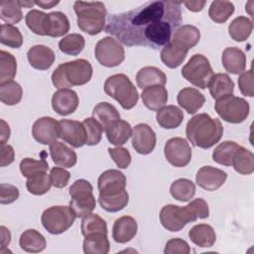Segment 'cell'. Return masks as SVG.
<instances>
[{"mask_svg":"<svg viewBox=\"0 0 254 254\" xmlns=\"http://www.w3.org/2000/svg\"><path fill=\"white\" fill-rule=\"evenodd\" d=\"M0 234H1V249L0 252H2L10 243L11 241V233L8 228L1 225L0 226Z\"/></svg>","mask_w":254,"mask_h":254,"instance_id":"91938a15","label":"cell"},{"mask_svg":"<svg viewBox=\"0 0 254 254\" xmlns=\"http://www.w3.org/2000/svg\"><path fill=\"white\" fill-rule=\"evenodd\" d=\"M97 188L99 194L110 195L120 192L126 188V178L124 174L118 170L104 171L98 178Z\"/></svg>","mask_w":254,"mask_h":254,"instance_id":"2e32d148","label":"cell"},{"mask_svg":"<svg viewBox=\"0 0 254 254\" xmlns=\"http://www.w3.org/2000/svg\"><path fill=\"white\" fill-rule=\"evenodd\" d=\"M0 166L1 167H6L14 162L15 159V152L14 149L11 145L4 144L1 145L0 149Z\"/></svg>","mask_w":254,"mask_h":254,"instance_id":"680465c9","label":"cell"},{"mask_svg":"<svg viewBox=\"0 0 254 254\" xmlns=\"http://www.w3.org/2000/svg\"><path fill=\"white\" fill-rule=\"evenodd\" d=\"M170 192L177 200L189 201L195 193V186L189 179H179L171 185Z\"/></svg>","mask_w":254,"mask_h":254,"instance_id":"f35d334b","label":"cell"},{"mask_svg":"<svg viewBox=\"0 0 254 254\" xmlns=\"http://www.w3.org/2000/svg\"><path fill=\"white\" fill-rule=\"evenodd\" d=\"M20 247L29 253H38L43 251L47 246L46 238L36 229L25 230L19 239Z\"/></svg>","mask_w":254,"mask_h":254,"instance_id":"4dcf8cb0","label":"cell"},{"mask_svg":"<svg viewBox=\"0 0 254 254\" xmlns=\"http://www.w3.org/2000/svg\"><path fill=\"white\" fill-rule=\"evenodd\" d=\"M21 8L18 1L2 0L0 2V19L9 25L19 23L23 19Z\"/></svg>","mask_w":254,"mask_h":254,"instance_id":"7bdbcfd3","label":"cell"},{"mask_svg":"<svg viewBox=\"0 0 254 254\" xmlns=\"http://www.w3.org/2000/svg\"><path fill=\"white\" fill-rule=\"evenodd\" d=\"M60 124V138L73 148H80L86 144V132L82 122L62 119Z\"/></svg>","mask_w":254,"mask_h":254,"instance_id":"5bb4252c","label":"cell"},{"mask_svg":"<svg viewBox=\"0 0 254 254\" xmlns=\"http://www.w3.org/2000/svg\"><path fill=\"white\" fill-rule=\"evenodd\" d=\"M223 134V126L219 119L206 113L191 117L186 127L188 140L195 147L209 149L219 142Z\"/></svg>","mask_w":254,"mask_h":254,"instance_id":"3957f363","label":"cell"},{"mask_svg":"<svg viewBox=\"0 0 254 254\" xmlns=\"http://www.w3.org/2000/svg\"><path fill=\"white\" fill-rule=\"evenodd\" d=\"M70 174L64 168L61 167H54L50 172V179L52 186L58 189L64 188L69 181Z\"/></svg>","mask_w":254,"mask_h":254,"instance_id":"db71d44e","label":"cell"},{"mask_svg":"<svg viewBox=\"0 0 254 254\" xmlns=\"http://www.w3.org/2000/svg\"><path fill=\"white\" fill-rule=\"evenodd\" d=\"M50 155L53 162L62 168H71L76 164V153L63 142H54L50 145Z\"/></svg>","mask_w":254,"mask_h":254,"instance_id":"cb8c5ba5","label":"cell"},{"mask_svg":"<svg viewBox=\"0 0 254 254\" xmlns=\"http://www.w3.org/2000/svg\"><path fill=\"white\" fill-rule=\"evenodd\" d=\"M92 66L84 59L61 64L52 74L53 84L59 88H69L87 83L92 76Z\"/></svg>","mask_w":254,"mask_h":254,"instance_id":"277c9868","label":"cell"},{"mask_svg":"<svg viewBox=\"0 0 254 254\" xmlns=\"http://www.w3.org/2000/svg\"><path fill=\"white\" fill-rule=\"evenodd\" d=\"M25 21L28 28L33 33L40 36H47L48 14L40 10L33 9L27 13L25 17Z\"/></svg>","mask_w":254,"mask_h":254,"instance_id":"ab89813d","label":"cell"},{"mask_svg":"<svg viewBox=\"0 0 254 254\" xmlns=\"http://www.w3.org/2000/svg\"><path fill=\"white\" fill-rule=\"evenodd\" d=\"M36 5L44 8V9H50L53 8L54 6L58 5L60 1H35Z\"/></svg>","mask_w":254,"mask_h":254,"instance_id":"be15d7a7","label":"cell"},{"mask_svg":"<svg viewBox=\"0 0 254 254\" xmlns=\"http://www.w3.org/2000/svg\"><path fill=\"white\" fill-rule=\"evenodd\" d=\"M19 197V190L13 185L4 184L0 185V203L9 204L17 200Z\"/></svg>","mask_w":254,"mask_h":254,"instance_id":"6f0895ef","label":"cell"},{"mask_svg":"<svg viewBox=\"0 0 254 254\" xmlns=\"http://www.w3.org/2000/svg\"><path fill=\"white\" fill-rule=\"evenodd\" d=\"M252 30L253 23L245 16L235 18L228 26V34L236 42L246 41L251 35Z\"/></svg>","mask_w":254,"mask_h":254,"instance_id":"836d02e7","label":"cell"},{"mask_svg":"<svg viewBox=\"0 0 254 254\" xmlns=\"http://www.w3.org/2000/svg\"><path fill=\"white\" fill-rule=\"evenodd\" d=\"M104 91L126 110L132 109L139 99L136 87L130 78L123 73H116L108 76L104 82Z\"/></svg>","mask_w":254,"mask_h":254,"instance_id":"8992f818","label":"cell"},{"mask_svg":"<svg viewBox=\"0 0 254 254\" xmlns=\"http://www.w3.org/2000/svg\"><path fill=\"white\" fill-rule=\"evenodd\" d=\"M132 146L141 155H148L153 152L156 146V133L145 123L137 124L132 130Z\"/></svg>","mask_w":254,"mask_h":254,"instance_id":"9a60e30c","label":"cell"},{"mask_svg":"<svg viewBox=\"0 0 254 254\" xmlns=\"http://www.w3.org/2000/svg\"><path fill=\"white\" fill-rule=\"evenodd\" d=\"M78 28L88 34L97 35L105 29L106 8L102 2L76 1L73 4Z\"/></svg>","mask_w":254,"mask_h":254,"instance_id":"5b68a950","label":"cell"},{"mask_svg":"<svg viewBox=\"0 0 254 254\" xmlns=\"http://www.w3.org/2000/svg\"><path fill=\"white\" fill-rule=\"evenodd\" d=\"M205 1H185L182 2V4H184L190 11L192 12H198L201 11L202 8L205 5Z\"/></svg>","mask_w":254,"mask_h":254,"instance_id":"6125c7cd","label":"cell"},{"mask_svg":"<svg viewBox=\"0 0 254 254\" xmlns=\"http://www.w3.org/2000/svg\"><path fill=\"white\" fill-rule=\"evenodd\" d=\"M129 201V194L126 190L110 194V195H98V202L100 206L108 212H117L123 209Z\"/></svg>","mask_w":254,"mask_h":254,"instance_id":"8d00e7d4","label":"cell"},{"mask_svg":"<svg viewBox=\"0 0 254 254\" xmlns=\"http://www.w3.org/2000/svg\"><path fill=\"white\" fill-rule=\"evenodd\" d=\"M187 53L177 49L171 43H169L163 47L161 51V60L166 66L170 68H176L183 64L187 58Z\"/></svg>","mask_w":254,"mask_h":254,"instance_id":"c3c4849f","label":"cell"},{"mask_svg":"<svg viewBox=\"0 0 254 254\" xmlns=\"http://www.w3.org/2000/svg\"><path fill=\"white\" fill-rule=\"evenodd\" d=\"M17 72L15 57L3 50L0 51V84L13 80Z\"/></svg>","mask_w":254,"mask_h":254,"instance_id":"b9f144b4","label":"cell"},{"mask_svg":"<svg viewBox=\"0 0 254 254\" xmlns=\"http://www.w3.org/2000/svg\"><path fill=\"white\" fill-rule=\"evenodd\" d=\"M108 141L115 146L125 144L132 135L130 123L125 120H116L104 129Z\"/></svg>","mask_w":254,"mask_h":254,"instance_id":"4316f807","label":"cell"},{"mask_svg":"<svg viewBox=\"0 0 254 254\" xmlns=\"http://www.w3.org/2000/svg\"><path fill=\"white\" fill-rule=\"evenodd\" d=\"M214 109L222 120L238 124L248 117L250 106L244 98L229 94L217 99Z\"/></svg>","mask_w":254,"mask_h":254,"instance_id":"30bf717a","label":"cell"},{"mask_svg":"<svg viewBox=\"0 0 254 254\" xmlns=\"http://www.w3.org/2000/svg\"><path fill=\"white\" fill-rule=\"evenodd\" d=\"M144 105L152 110L158 111L165 106L168 101V91L165 86L156 85L144 88L141 93Z\"/></svg>","mask_w":254,"mask_h":254,"instance_id":"d4e9b609","label":"cell"},{"mask_svg":"<svg viewBox=\"0 0 254 254\" xmlns=\"http://www.w3.org/2000/svg\"><path fill=\"white\" fill-rule=\"evenodd\" d=\"M108 153L119 169H126L131 163V154L124 147L108 148Z\"/></svg>","mask_w":254,"mask_h":254,"instance_id":"f5cc1de1","label":"cell"},{"mask_svg":"<svg viewBox=\"0 0 254 254\" xmlns=\"http://www.w3.org/2000/svg\"><path fill=\"white\" fill-rule=\"evenodd\" d=\"M167 161L174 167L182 168L189 165L191 160V149L188 141L181 137L171 138L164 147Z\"/></svg>","mask_w":254,"mask_h":254,"instance_id":"7c38bea8","label":"cell"},{"mask_svg":"<svg viewBox=\"0 0 254 254\" xmlns=\"http://www.w3.org/2000/svg\"><path fill=\"white\" fill-rule=\"evenodd\" d=\"M182 75L192 85L205 89L214 73L206 57L195 54L183 66Z\"/></svg>","mask_w":254,"mask_h":254,"instance_id":"ba28073f","label":"cell"},{"mask_svg":"<svg viewBox=\"0 0 254 254\" xmlns=\"http://www.w3.org/2000/svg\"><path fill=\"white\" fill-rule=\"evenodd\" d=\"M227 174L219 169L211 166L201 167L195 176V182L201 189L205 190H216L226 181Z\"/></svg>","mask_w":254,"mask_h":254,"instance_id":"ac0fdd59","label":"cell"},{"mask_svg":"<svg viewBox=\"0 0 254 254\" xmlns=\"http://www.w3.org/2000/svg\"><path fill=\"white\" fill-rule=\"evenodd\" d=\"M209 209L202 198H194L186 206L167 204L160 211V221L164 228L176 232L182 230L188 223L208 217Z\"/></svg>","mask_w":254,"mask_h":254,"instance_id":"7a4b0ae2","label":"cell"},{"mask_svg":"<svg viewBox=\"0 0 254 254\" xmlns=\"http://www.w3.org/2000/svg\"><path fill=\"white\" fill-rule=\"evenodd\" d=\"M27 58L32 67L39 70H46L54 64L55 53L45 45H36L28 51Z\"/></svg>","mask_w":254,"mask_h":254,"instance_id":"ffe728a7","label":"cell"},{"mask_svg":"<svg viewBox=\"0 0 254 254\" xmlns=\"http://www.w3.org/2000/svg\"><path fill=\"white\" fill-rule=\"evenodd\" d=\"M234 12V5L230 1H213L208 9L209 18L218 24L226 22Z\"/></svg>","mask_w":254,"mask_h":254,"instance_id":"60d3db41","label":"cell"},{"mask_svg":"<svg viewBox=\"0 0 254 254\" xmlns=\"http://www.w3.org/2000/svg\"><path fill=\"white\" fill-rule=\"evenodd\" d=\"M0 43L12 49H18L23 44V36L20 30L9 24H2L0 31Z\"/></svg>","mask_w":254,"mask_h":254,"instance_id":"7dc6e473","label":"cell"},{"mask_svg":"<svg viewBox=\"0 0 254 254\" xmlns=\"http://www.w3.org/2000/svg\"><path fill=\"white\" fill-rule=\"evenodd\" d=\"M156 119L162 128L175 129L182 124L184 112L176 105H168L157 111Z\"/></svg>","mask_w":254,"mask_h":254,"instance_id":"83f0119b","label":"cell"},{"mask_svg":"<svg viewBox=\"0 0 254 254\" xmlns=\"http://www.w3.org/2000/svg\"><path fill=\"white\" fill-rule=\"evenodd\" d=\"M177 101L188 113L193 114L202 107L205 98L198 89L192 87H185L181 89L177 96Z\"/></svg>","mask_w":254,"mask_h":254,"instance_id":"603a6c76","label":"cell"},{"mask_svg":"<svg viewBox=\"0 0 254 254\" xmlns=\"http://www.w3.org/2000/svg\"><path fill=\"white\" fill-rule=\"evenodd\" d=\"M79 103L77 93L69 88L57 90L52 97V107L60 115L66 116L73 113Z\"/></svg>","mask_w":254,"mask_h":254,"instance_id":"e0dca14e","label":"cell"},{"mask_svg":"<svg viewBox=\"0 0 254 254\" xmlns=\"http://www.w3.org/2000/svg\"><path fill=\"white\" fill-rule=\"evenodd\" d=\"M23 95V90L21 85L14 81H8L0 84V100L6 105H16L18 104Z\"/></svg>","mask_w":254,"mask_h":254,"instance_id":"f6af8a7d","label":"cell"},{"mask_svg":"<svg viewBox=\"0 0 254 254\" xmlns=\"http://www.w3.org/2000/svg\"><path fill=\"white\" fill-rule=\"evenodd\" d=\"M189 237L192 243L202 248L211 247L216 240L214 229L204 223L196 224L191 227L189 231Z\"/></svg>","mask_w":254,"mask_h":254,"instance_id":"f1b7e54d","label":"cell"},{"mask_svg":"<svg viewBox=\"0 0 254 254\" xmlns=\"http://www.w3.org/2000/svg\"><path fill=\"white\" fill-rule=\"evenodd\" d=\"M231 166L237 173L241 175H251L254 172L253 153L250 150L240 146L233 157Z\"/></svg>","mask_w":254,"mask_h":254,"instance_id":"e575fe53","label":"cell"},{"mask_svg":"<svg viewBox=\"0 0 254 254\" xmlns=\"http://www.w3.org/2000/svg\"><path fill=\"white\" fill-rule=\"evenodd\" d=\"M81 233L85 237L94 233L107 234V224L103 218L95 213H89L81 220Z\"/></svg>","mask_w":254,"mask_h":254,"instance_id":"bcb514c9","label":"cell"},{"mask_svg":"<svg viewBox=\"0 0 254 254\" xmlns=\"http://www.w3.org/2000/svg\"><path fill=\"white\" fill-rule=\"evenodd\" d=\"M199 39L200 32L196 27L192 25H183L175 31L170 43L177 49L188 54V52L199 42Z\"/></svg>","mask_w":254,"mask_h":254,"instance_id":"d6986e66","label":"cell"},{"mask_svg":"<svg viewBox=\"0 0 254 254\" xmlns=\"http://www.w3.org/2000/svg\"><path fill=\"white\" fill-rule=\"evenodd\" d=\"M91 184L83 179L76 180L69 188L68 192L71 197L69 206L76 217L83 218L93 211L96 205L95 197L92 193Z\"/></svg>","mask_w":254,"mask_h":254,"instance_id":"52a82bcc","label":"cell"},{"mask_svg":"<svg viewBox=\"0 0 254 254\" xmlns=\"http://www.w3.org/2000/svg\"><path fill=\"white\" fill-rule=\"evenodd\" d=\"M82 248L85 254H107L110 249L107 234L94 233L85 236Z\"/></svg>","mask_w":254,"mask_h":254,"instance_id":"d6a6232c","label":"cell"},{"mask_svg":"<svg viewBox=\"0 0 254 254\" xmlns=\"http://www.w3.org/2000/svg\"><path fill=\"white\" fill-rule=\"evenodd\" d=\"M222 64L229 73H242L246 67V56L244 52L238 48H226L222 53Z\"/></svg>","mask_w":254,"mask_h":254,"instance_id":"7402d4cb","label":"cell"},{"mask_svg":"<svg viewBox=\"0 0 254 254\" xmlns=\"http://www.w3.org/2000/svg\"><path fill=\"white\" fill-rule=\"evenodd\" d=\"M92 116L102 125L103 130L114 121L120 119L118 110L109 102L97 103L93 108Z\"/></svg>","mask_w":254,"mask_h":254,"instance_id":"d590c367","label":"cell"},{"mask_svg":"<svg viewBox=\"0 0 254 254\" xmlns=\"http://www.w3.org/2000/svg\"><path fill=\"white\" fill-rule=\"evenodd\" d=\"M209 93L215 100L232 94L234 90V82L226 73H216L212 76L209 84Z\"/></svg>","mask_w":254,"mask_h":254,"instance_id":"f546056e","label":"cell"},{"mask_svg":"<svg viewBox=\"0 0 254 254\" xmlns=\"http://www.w3.org/2000/svg\"><path fill=\"white\" fill-rule=\"evenodd\" d=\"M136 82L140 88L151 86H164L167 82L166 74L156 66H145L139 69L136 74Z\"/></svg>","mask_w":254,"mask_h":254,"instance_id":"484cf974","label":"cell"},{"mask_svg":"<svg viewBox=\"0 0 254 254\" xmlns=\"http://www.w3.org/2000/svg\"><path fill=\"white\" fill-rule=\"evenodd\" d=\"M52 187L50 175L47 173H40L29 178L26 182L28 191L35 195H42L50 190Z\"/></svg>","mask_w":254,"mask_h":254,"instance_id":"681fc988","label":"cell"},{"mask_svg":"<svg viewBox=\"0 0 254 254\" xmlns=\"http://www.w3.org/2000/svg\"><path fill=\"white\" fill-rule=\"evenodd\" d=\"M82 124L86 132V144L88 146L97 145L102 137L103 127L102 125L94 118L88 117L82 121Z\"/></svg>","mask_w":254,"mask_h":254,"instance_id":"816d5d0a","label":"cell"},{"mask_svg":"<svg viewBox=\"0 0 254 254\" xmlns=\"http://www.w3.org/2000/svg\"><path fill=\"white\" fill-rule=\"evenodd\" d=\"M238 86L241 91V93L248 97H253L254 91H253V72L252 69L243 71L240 73V76L238 78Z\"/></svg>","mask_w":254,"mask_h":254,"instance_id":"9f6ffc18","label":"cell"},{"mask_svg":"<svg viewBox=\"0 0 254 254\" xmlns=\"http://www.w3.org/2000/svg\"><path fill=\"white\" fill-rule=\"evenodd\" d=\"M20 171L26 178H31L40 173H46L49 169L46 159L35 160L33 158H25L20 162Z\"/></svg>","mask_w":254,"mask_h":254,"instance_id":"f907efd6","label":"cell"},{"mask_svg":"<svg viewBox=\"0 0 254 254\" xmlns=\"http://www.w3.org/2000/svg\"><path fill=\"white\" fill-rule=\"evenodd\" d=\"M34 139L43 145H51L60 138L59 121L53 117L44 116L35 121L32 127Z\"/></svg>","mask_w":254,"mask_h":254,"instance_id":"4fadbf2b","label":"cell"},{"mask_svg":"<svg viewBox=\"0 0 254 254\" xmlns=\"http://www.w3.org/2000/svg\"><path fill=\"white\" fill-rule=\"evenodd\" d=\"M85 46L84 38L79 34H68L59 42V49L65 55L77 56Z\"/></svg>","mask_w":254,"mask_h":254,"instance_id":"ee69618b","label":"cell"},{"mask_svg":"<svg viewBox=\"0 0 254 254\" xmlns=\"http://www.w3.org/2000/svg\"><path fill=\"white\" fill-rule=\"evenodd\" d=\"M18 2L21 7H27V8H31L36 4L35 1H18Z\"/></svg>","mask_w":254,"mask_h":254,"instance_id":"e7e4bbea","label":"cell"},{"mask_svg":"<svg viewBox=\"0 0 254 254\" xmlns=\"http://www.w3.org/2000/svg\"><path fill=\"white\" fill-rule=\"evenodd\" d=\"M190 252V245L188 242L181 238L170 239L165 246V254H189Z\"/></svg>","mask_w":254,"mask_h":254,"instance_id":"11a10c76","label":"cell"},{"mask_svg":"<svg viewBox=\"0 0 254 254\" xmlns=\"http://www.w3.org/2000/svg\"><path fill=\"white\" fill-rule=\"evenodd\" d=\"M97 62L107 67L119 65L125 59V51L122 45L112 37H105L99 40L94 49Z\"/></svg>","mask_w":254,"mask_h":254,"instance_id":"8fae6325","label":"cell"},{"mask_svg":"<svg viewBox=\"0 0 254 254\" xmlns=\"http://www.w3.org/2000/svg\"><path fill=\"white\" fill-rule=\"evenodd\" d=\"M182 2L149 1L128 12L107 16L105 33L128 47L152 49L170 43L174 30L182 23Z\"/></svg>","mask_w":254,"mask_h":254,"instance_id":"6da1fadb","label":"cell"},{"mask_svg":"<svg viewBox=\"0 0 254 254\" xmlns=\"http://www.w3.org/2000/svg\"><path fill=\"white\" fill-rule=\"evenodd\" d=\"M239 147L240 146L233 141H224L213 150L212 160L219 165L229 167L232 165L233 157Z\"/></svg>","mask_w":254,"mask_h":254,"instance_id":"74e56055","label":"cell"},{"mask_svg":"<svg viewBox=\"0 0 254 254\" xmlns=\"http://www.w3.org/2000/svg\"><path fill=\"white\" fill-rule=\"evenodd\" d=\"M68 18L62 12L56 11L48 14V31L47 36L53 38L63 37L69 31Z\"/></svg>","mask_w":254,"mask_h":254,"instance_id":"1f68e13d","label":"cell"},{"mask_svg":"<svg viewBox=\"0 0 254 254\" xmlns=\"http://www.w3.org/2000/svg\"><path fill=\"white\" fill-rule=\"evenodd\" d=\"M75 218L76 215L69 205H55L44 210L41 221L48 232L57 235L66 231Z\"/></svg>","mask_w":254,"mask_h":254,"instance_id":"9c48e42d","label":"cell"},{"mask_svg":"<svg viewBox=\"0 0 254 254\" xmlns=\"http://www.w3.org/2000/svg\"><path fill=\"white\" fill-rule=\"evenodd\" d=\"M136 220L129 215L117 218L112 227V237L117 243H126L132 240L137 233Z\"/></svg>","mask_w":254,"mask_h":254,"instance_id":"44dd1931","label":"cell"},{"mask_svg":"<svg viewBox=\"0 0 254 254\" xmlns=\"http://www.w3.org/2000/svg\"><path fill=\"white\" fill-rule=\"evenodd\" d=\"M0 143L1 145H4L10 138V128L9 125L3 119L0 120Z\"/></svg>","mask_w":254,"mask_h":254,"instance_id":"94428289","label":"cell"}]
</instances>
